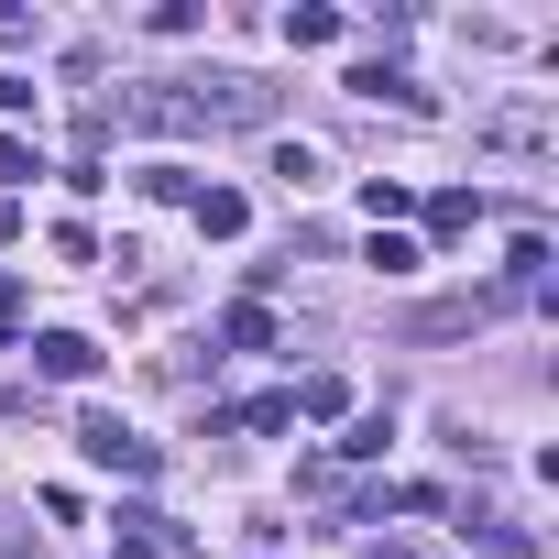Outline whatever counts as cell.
<instances>
[{"instance_id": "obj_1", "label": "cell", "mask_w": 559, "mask_h": 559, "mask_svg": "<svg viewBox=\"0 0 559 559\" xmlns=\"http://www.w3.org/2000/svg\"><path fill=\"white\" fill-rule=\"evenodd\" d=\"M34 362H45V373H56V384H78V373H88V362H99V352H88V341H78V330H56V341H34Z\"/></svg>"}]
</instances>
